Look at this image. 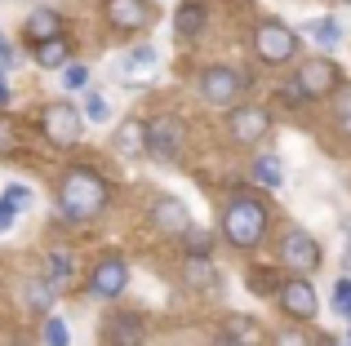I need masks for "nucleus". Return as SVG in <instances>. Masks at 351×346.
I'll use <instances>...</instances> for the list:
<instances>
[{
  "label": "nucleus",
  "mask_w": 351,
  "mask_h": 346,
  "mask_svg": "<svg viewBox=\"0 0 351 346\" xmlns=\"http://www.w3.org/2000/svg\"><path fill=\"white\" fill-rule=\"evenodd\" d=\"M276 346H311V342L302 338V333H280V338H276Z\"/></svg>",
  "instance_id": "nucleus-35"
},
{
  "label": "nucleus",
  "mask_w": 351,
  "mask_h": 346,
  "mask_svg": "<svg viewBox=\"0 0 351 346\" xmlns=\"http://www.w3.org/2000/svg\"><path fill=\"white\" fill-rule=\"evenodd\" d=\"M223 235L232 244H240V249H254V244L267 235V209L258 204L254 196H232L227 217H223Z\"/></svg>",
  "instance_id": "nucleus-2"
},
{
  "label": "nucleus",
  "mask_w": 351,
  "mask_h": 346,
  "mask_svg": "<svg viewBox=\"0 0 351 346\" xmlns=\"http://www.w3.org/2000/svg\"><path fill=\"white\" fill-rule=\"evenodd\" d=\"M276 297H280V306L293 315V320H311V315H316V306H320V302H316V289H311L302 276H298V280H285Z\"/></svg>",
  "instance_id": "nucleus-8"
},
{
  "label": "nucleus",
  "mask_w": 351,
  "mask_h": 346,
  "mask_svg": "<svg viewBox=\"0 0 351 346\" xmlns=\"http://www.w3.org/2000/svg\"><path fill=\"white\" fill-rule=\"evenodd\" d=\"M103 338L112 346H143L147 324H143V315H134V311H116L112 320L103 324Z\"/></svg>",
  "instance_id": "nucleus-10"
},
{
  "label": "nucleus",
  "mask_w": 351,
  "mask_h": 346,
  "mask_svg": "<svg viewBox=\"0 0 351 346\" xmlns=\"http://www.w3.org/2000/svg\"><path fill=\"white\" fill-rule=\"evenodd\" d=\"M187 249L196 253V258H205V253H209V235L205 231H187Z\"/></svg>",
  "instance_id": "nucleus-32"
},
{
  "label": "nucleus",
  "mask_w": 351,
  "mask_h": 346,
  "mask_svg": "<svg viewBox=\"0 0 351 346\" xmlns=\"http://www.w3.org/2000/svg\"><path fill=\"white\" fill-rule=\"evenodd\" d=\"M280 258H285V267L298 271V276L316 271V267H320V244H316V235H307L302 226L285 231V240H280Z\"/></svg>",
  "instance_id": "nucleus-4"
},
{
  "label": "nucleus",
  "mask_w": 351,
  "mask_h": 346,
  "mask_svg": "<svg viewBox=\"0 0 351 346\" xmlns=\"http://www.w3.org/2000/svg\"><path fill=\"white\" fill-rule=\"evenodd\" d=\"M27 36H32L36 44L53 40V36H62V18L53 14V9H36V14L27 18Z\"/></svg>",
  "instance_id": "nucleus-15"
},
{
  "label": "nucleus",
  "mask_w": 351,
  "mask_h": 346,
  "mask_svg": "<svg viewBox=\"0 0 351 346\" xmlns=\"http://www.w3.org/2000/svg\"><path fill=\"white\" fill-rule=\"evenodd\" d=\"M156 62H160V53H156L152 44H143V49H134V53L125 58V67H120V76H125V80L152 76V71H156Z\"/></svg>",
  "instance_id": "nucleus-17"
},
{
  "label": "nucleus",
  "mask_w": 351,
  "mask_h": 346,
  "mask_svg": "<svg viewBox=\"0 0 351 346\" xmlns=\"http://www.w3.org/2000/svg\"><path fill=\"white\" fill-rule=\"evenodd\" d=\"M298 85L307 89V98H320V94H329V89H338V67L329 58H311L307 67L298 71Z\"/></svg>",
  "instance_id": "nucleus-13"
},
{
  "label": "nucleus",
  "mask_w": 351,
  "mask_h": 346,
  "mask_svg": "<svg viewBox=\"0 0 351 346\" xmlns=\"http://www.w3.org/2000/svg\"><path fill=\"white\" fill-rule=\"evenodd\" d=\"M267 124H271V116H267L263 107H236L232 120H227V129H232L236 142H258L267 133Z\"/></svg>",
  "instance_id": "nucleus-11"
},
{
  "label": "nucleus",
  "mask_w": 351,
  "mask_h": 346,
  "mask_svg": "<svg viewBox=\"0 0 351 346\" xmlns=\"http://www.w3.org/2000/svg\"><path fill=\"white\" fill-rule=\"evenodd\" d=\"M214 346H245V342H240V338H232V333H218V338H214Z\"/></svg>",
  "instance_id": "nucleus-38"
},
{
  "label": "nucleus",
  "mask_w": 351,
  "mask_h": 346,
  "mask_svg": "<svg viewBox=\"0 0 351 346\" xmlns=\"http://www.w3.org/2000/svg\"><path fill=\"white\" fill-rule=\"evenodd\" d=\"M178 147H182V120L178 116H156L147 124V151L169 165V160H178Z\"/></svg>",
  "instance_id": "nucleus-6"
},
{
  "label": "nucleus",
  "mask_w": 351,
  "mask_h": 346,
  "mask_svg": "<svg viewBox=\"0 0 351 346\" xmlns=\"http://www.w3.org/2000/svg\"><path fill=\"white\" fill-rule=\"evenodd\" d=\"M334 116H338V129L351 138V85L338 89V98H334Z\"/></svg>",
  "instance_id": "nucleus-24"
},
{
  "label": "nucleus",
  "mask_w": 351,
  "mask_h": 346,
  "mask_svg": "<svg viewBox=\"0 0 351 346\" xmlns=\"http://www.w3.org/2000/svg\"><path fill=\"white\" fill-rule=\"evenodd\" d=\"M334 311L343 315V320H351V280H338V289H334Z\"/></svg>",
  "instance_id": "nucleus-27"
},
{
  "label": "nucleus",
  "mask_w": 351,
  "mask_h": 346,
  "mask_svg": "<svg viewBox=\"0 0 351 346\" xmlns=\"http://www.w3.org/2000/svg\"><path fill=\"white\" fill-rule=\"evenodd\" d=\"M40 129L49 142H58V147H71V142L80 138V116L71 103H49L40 111Z\"/></svg>",
  "instance_id": "nucleus-5"
},
{
  "label": "nucleus",
  "mask_w": 351,
  "mask_h": 346,
  "mask_svg": "<svg viewBox=\"0 0 351 346\" xmlns=\"http://www.w3.org/2000/svg\"><path fill=\"white\" fill-rule=\"evenodd\" d=\"M14 213H18V209L0 200V231H9V226H14Z\"/></svg>",
  "instance_id": "nucleus-34"
},
{
  "label": "nucleus",
  "mask_w": 351,
  "mask_h": 346,
  "mask_svg": "<svg viewBox=\"0 0 351 346\" xmlns=\"http://www.w3.org/2000/svg\"><path fill=\"white\" fill-rule=\"evenodd\" d=\"M67 58H71V44L62 40V36L45 40V44H40V53H36V62H40L45 71H58V67H67Z\"/></svg>",
  "instance_id": "nucleus-19"
},
{
  "label": "nucleus",
  "mask_w": 351,
  "mask_h": 346,
  "mask_svg": "<svg viewBox=\"0 0 351 346\" xmlns=\"http://www.w3.org/2000/svg\"><path fill=\"white\" fill-rule=\"evenodd\" d=\"M14 62H18V58H14V49H9V44H0V76H5Z\"/></svg>",
  "instance_id": "nucleus-36"
},
{
  "label": "nucleus",
  "mask_w": 351,
  "mask_h": 346,
  "mask_svg": "<svg viewBox=\"0 0 351 346\" xmlns=\"http://www.w3.org/2000/svg\"><path fill=\"white\" fill-rule=\"evenodd\" d=\"M0 44H5V36H0Z\"/></svg>",
  "instance_id": "nucleus-42"
},
{
  "label": "nucleus",
  "mask_w": 351,
  "mask_h": 346,
  "mask_svg": "<svg viewBox=\"0 0 351 346\" xmlns=\"http://www.w3.org/2000/svg\"><path fill=\"white\" fill-rule=\"evenodd\" d=\"M125 284H129V267H125L120 258H107V262H98L94 280H89L94 297H120V293H125Z\"/></svg>",
  "instance_id": "nucleus-12"
},
{
  "label": "nucleus",
  "mask_w": 351,
  "mask_h": 346,
  "mask_svg": "<svg viewBox=\"0 0 351 346\" xmlns=\"http://www.w3.org/2000/svg\"><path fill=\"white\" fill-rule=\"evenodd\" d=\"M347 271H351V249H347Z\"/></svg>",
  "instance_id": "nucleus-41"
},
{
  "label": "nucleus",
  "mask_w": 351,
  "mask_h": 346,
  "mask_svg": "<svg viewBox=\"0 0 351 346\" xmlns=\"http://www.w3.org/2000/svg\"><path fill=\"white\" fill-rule=\"evenodd\" d=\"M347 346H351V338H347Z\"/></svg>",
  "instance_id": "nucleus-43"
},
{
  "label": "nucleus",
  "mask_w": 351,
  "mask_h": 346,
  "mask_svg": "<svg viewBox=\"0 0 351 346\" xmlns=\"http://www.w3.org/2000/svg\"><path fill=\"white\" fill-rule=\"evenodd\" d=\"M0 200L14 204V209H27V204H32V191H27L23 182H14V187H5V196H0Z\"/></svg>",
  "instance_id": "nucleus-30"
},
{
  "label": "nucleus",
  "mask_w": 351,
  "mask_h": 346,
  "mask_svg": "<svg viewBox=\"0 0 351 346\" xmlns=\"http://www.w3.org/2000/svg\"><path fill=\"white\" fill-rule=\"evenodd\" d=\"M254 178L258 182H263V187H285V165H280V160H276V156H258L254 160Z\"/></svg>",
  "instance_id": "nucleus-21"
},
{
  "label": "nucleus",
  "mask_w": 351,
  "mask_h": 346,
  "mask_svg": "<svg viewBox=\"0 0 351 346\" xmlns=\"http://www.w3.org/2000/svg\"><path fill=\"white\" fill-rule=\"evenodd\" d=\"M320 346H343V342H338V338H320Z\"/></svg>",
  "instance_id": "nucleus-40"
},
{
  "label": "nucleus",
  "mask_w": 351,
  "mask_h": 346,
  "mask_svg": "<svg viewBox=\"0 0 351 346\" xmlns=\"http://www.w3.org/2000/svg\"><path fill=\"white\" fill-rule=\"evenodd\" d=\"M227 333H232V338H240L245 346H254V342H258V324H254V320H245V315H232V320H227Z\"/></svg>",
  "instance_id": "nucleus-25"
},
{
  "label": "nucleus",
  "mask_w": 351,
  "mask_h": 346,
  "mask_svg": "<svg viewBox=\"0 0 351 346\" xmlns=\"http://www.w3.org/2000/svg\"><path fill=\"white\" fill-rule=\"evenodd\" d=\"M58 200H62V213H67V217L85 222V217L103 213V204H107V182L98 178L94 169H71L67 178H62V187H58Z\"/></svg>",
  "instance_id": "nucleus-1"
},
{
  "label": "nucleus",
  "mask_w": 351,
  "mask_h": 346,
  "mask_svg": "<svg viewBox=\"0 0 351 346\" xmlns=\"http://www.w3.org/2000/svg\"><path fill=\"white\" fill-rule=\"evenodd\" d=\"M245 284L254 289V293H280V289H276V280L267 276V267H258L254 276H245Z\"/></svg>",
  "instance_id": "nucleus-28"
},
{
  "label": "nucleus",
  "mask_w": 351,
  "mask_h": 346,
  "mask_svg": "<svg viewBox=\"0 0 351 346\" xmlns=\"http://www.w3.org/2000/svg\"><path fill=\"white\" fill-rule=\"evenodd\" d=\"M254 49L263 62H271V67H280V62L293 58V49H298V36L289 31L285 23H258L254 31Z\"/></svg>",
  "instance_id": "nucleus-3"
},
{
  "label": "nucleus",
  "mask_w": 351,
  "mask_h": 346,
  "mask_svg": "<svg viewBox=\"0 0 351 346\" xmlns=\"http://www.w3.org/2000/svg\"><path fill=\"white\" fill-rule=\"evenodd\" d=\"M62 85H67V94H71V89H85L89 85V71L85 67H62Z\"/></svg>",
  "instance_id": "nucleus-31"
},
{
  "label": "nucleus",
  "mask_w": 351,
  "mask_h": 346,
  "mask_svg": "<svg viewBox=\"0 0 351 346\" xmlns=\"http://www.w3.org/2000/svg\"><path fill=\"white\" fill-rule=\"evenodd\" d=\"M191 280H196V284L205 280V258H191Z\"/></svg>",
  "instance_id": "nucleus-37"
},
{
  "label": "nucleus",
  "mask_w": 351,
  "mask_h": 346,
  "mask_svg": "<svg viewBox=\"0 0 351 346\" xmlns=\"http://www.w3.org/2000/svg\"><path fill=\"white\" fill-rule=\"evenodd\" d=\"M9 98H14V94H9V85H5V76H0V107H9Z\"/></svg>",
  "instance_id": "nucleus-39"
},
{
  "label": "nucleus",
  "mask_w": 351,
  "mask_h": 346,
  "mask_svg": "<svg viewBox=\"0 0 351 346\" xmlns=\"http://www.w3.org/2000/svg\"><path fill=\"white\" fill-rule=\"evenodd\" d=\"M27 302H32L36 311H49L53 306V284L49 280H27Z\"/></svg>",
  "instance_id": "nucleus-23"
},
{
  "label": "nucleus",
  "mask_w": 351,
  "mask_h": 346,
  "mask_svg": "<svg viewBox=\"0 0 351 346\" xmlns=\"http://www.w3.org/2000/svg\"><path fill=\"white\" fill-rule=\"evenodd\" d=\"M307 36L320 44V49H334V44L343 40V27H338L334 18H316V23H307Z\"/></svg>",
  "instance_id": "nucleus-20"
},
{
  "label": "nucleus",
  "mask_w": 351,
  "mask_h": 346,
  "mask_svg": "<svg viewBox=\"0 0 351 346\" xmlns=\"http://www.w3.org/2000/svg\"><path fill=\"white\" fill-rule=\"evenodd\" d=\"M85 116H89L94 124H107V116H112V103H107L103 94H89V98H85Z\"/></svg>",
  "instance_id": "nucleus-26"
},
{
  "label": "nucleus",
  "mask_w": 351,
  "mask_h": 346,
  "mask_svg": "<svg viewBox=\"0 0 351 346\" xmlns=\"http://www.w3.org/2000/svg\"><path fill=\"white\" fill-rule=\"evenodd\" d=\"M205 14H209L205 0H187V5L178 9V18H173V31H178V36H196L200 23H205Z\"/></svg>",
  "instance_id": "nucleus-18"
},
{
  "label": "nucleus",
  "mask_w": 351,
  "mask_h": 346,
  "mask_svg": "<svg viewBox=\"0 0 351 346\" xmlns=\"http://www.w3.org/2000/svg\"><path fill=\"white\" fill-rule=\"evenodd\" d=\"M107 23L120 27V31H134V27L147 23V5L143 0H107Z\"/></svg>",
  "instance_id": "nucleus-14"
},
{
  "label": "nucleus",
  "mask_w": 351,
  "mask_h": 346,
  "mask_svg": "<svg viewBox=\"0 0 351 346\" xmlns=\"http://www.w3.org/2000/svg\"><path fill=\"white\" fill-rule=\"evenodd\" d=\"M67 338H71V333H67V324H62L58 315H53V320L45 324V346H67Z\"/></svg>",
  "instance_id": "nucleus-29"
},
{
  "label": "nucleus",
  "mask_w": 351,
  "mask_h": 346,
  "mask_svg": "<svg viewBox=\"0 0 351 346\" xmlns=\"http://www.w3.org/2000/svg\"><path fill=\"white\" fill-rule=\"evenodd\" d=\"M152 222H156V231H165V235H187L191 231L187 204H182V200H173V196H160L152 204Z\"/></svg>",
  "instance_id": "nucleus-9"
},
{
  "label": "nucleus",
  "mask_w": 351,
  "mask_h": 346,
  "mask_svg": "<svg viewBox=\"0 0 351 346\" xmlns=\"http://www.w3.org/2000/svg\"><path fill=\"white\" fill-rule=\"evenodd\" d=\"M200 94H205V103H236V94H245V80L236 76L232 67H209L205 76H200Z\"/></svg>",
  "instance_id": "nucleus-7"
},
{
  "label": "nucleus",
  "mask_w": 351,
  "mask_h": 346,
  "mask_svg": "<svg viewBox=\"0 0 351 346\" xmlns=\"http://www.w3.org/2000/svg\"><path fill=\"white\" fill-rule=\"evenodd\" d=\"M116 151H120V156H143V151H147V124L143 120H125V124H120Z\"/></svg>",
  "instance_id": "nucleus-16"
},
{
  "label": "nucleus",
  "mask_w": 351,
  "mask_h": 346,
  "mask_svg": "<svg viewBox=\"0 0 351 346\" xmlns=\"http://www.w3.org/2000/svg\"><path fill=\"white\" fill-rule=\"evenodd\" d=\"M49 284H53V289L71 284V253H67V249H53V253H49Z\"/></svg>",
  "instance_id": "nucleus-22"
},
{
  "label": "nucleus",
  "mask_w": 351,
  "mask_h": 346,
  "mask_svg": "<svg viewBox=\"0 0 351 346\" xmlns=\"http://www.w3.org/2000/svg\"><path fill=\"white\" fill-rule=\"evenodd\" d=\"M9 151H14V124L0 120V156H9Z\"/></svg>",
  "instance_id": "nucleus-33"
}]
</instances>
